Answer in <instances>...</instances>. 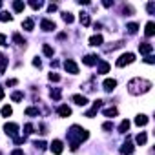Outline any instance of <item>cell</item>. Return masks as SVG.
I'll use <instances>...</instances> for the list:
<instances>
[{
	"mask_svg": "<svg viewBox=\"0 0 155 155\" xmlns=\"http://www.w3.org/2000/svg\"><path fill=\"white\" fill-rule=\"evenodd\" d=\"M88 137H90V131L84 130V128H81V126H77V124L68 130V140H69L71 150H77V148H79V144L82 140H86Z\"/></svg>",
	"mask_w": 155,
	"mask_h": 155,
	"instance_id": "6da1fadb",
	"label": "cell"
},
{
	"mask_svg": "<svg viewBox=\"0 0 155 155\" xmlns=\"http://www.w3.org/2000/svg\"><path fill=\"white\" fill-rule=\"evenodd\" d=\"M150 90H151V82L146 79H139L137 77V79H131L128 82V91L131 95H140V93H146Z\"/></svg>",
	"mask_w": 155,
	"mask_h": 155,
	"instance_id": "7a4b0ae2",
	"label": "cell"
},
{
	"mask_svg": "<svg viewBox=\"0 0 155 155\" xmlns=\"http://www.w3.org/2000/svg\"><path fill=\"white\" fill-rule=\"evenodd\" d=\"M135 60V55L133 53H124V55H120L119 58H117V68H124V66H128V64H131Z\"/></svg>",
	"mask_w": 155,
	"mask_h": 155,
	"instance_id": "3957f363",
	"label": "cell"
},
{
	"mask_svg": "<svg viewBox=\"0 0 155 155\" xmlns=\"http://www.w3.org/2000/svg\"><path fill=\"white\" fill-rule=\"evenodd\" d=\"M64 69H66L68 73H71V75H77V73H79V66H77V62L71 60V58H68V60L64 62Z\"/></svg>",
	"mask_w": 155,
	"mask_h": 155,
	"instance_id": "277c9868",
	"label": "cell"
},
{
	"mask_svg": "<svg viewBox=\"0 0 155 155\" xmlns=\"http://www.w3.org/2000/svg\"><path fill=\"white\" fill-rule=\"evenodd\" d=\"M4 131L9 135V137H17V133H18V124H15V122H6V126H4Z\"/></svg>",
	"mask_w": 155,
	"mask_h": 155,
	"instance_id": "5b68a950",
	"label": "cell"
},
{
	"mask_svg": "<svg viewBox=\"0 0 155 155\" xmlns=\"http://www.w3.org/2000/svg\"><path fill=\"white\" fill-rule=\"evenodd\" d=\"M101 108H102V101H99V99H97V101L93 102V106H91V110H90V111H86V117H88V119H91V117H95V115H97V111H99Z\"/></svg>",
	"mask_w": 155,
	"mask_h": 155,
	"instance_id": "8992f818",
	"label": "cell"
},
{
	"mask_svg": "<svg viewBox=\"0 0 155 155\" xmlns=\"http://www.w3.org/2000/svg\"><path fill=\"white\" fill-rule=\"evenodd\" d=\"M133 150H135V146H133L130 140H126V142L120 146V153H122V155H131V153H133Z\"/></svg>",
	"mask_w": 155,
	"mask_h": 155,
	"instance_id": "52a82bcc",
	"label": "cell"
},
{
	"mask_svg": "<svg viewBox=\"0 0 155 155\" xmlns=\"http://www.w3.org/2000/svg\"><path fill=\"white\" fill-rule=\"evenodd\" d=\"M139 51H140L142 55H150V53L153 51V46H151L150 42H142V44H139Z\"/></svg>",
	"mask_w": 155,
	"mask_h": 155,
	"instance_id": "ba28073f",
	"label": "cell"
},
{
	"mask_svg": "<svg viewBox=\"0 0 155 155\" xmlns=\"http://www.w3.org/2000/svg\"><path fill=\"white\" fill-rule=\"evenodd\" d=\"M51 151H53L55 155H60V153H62V140L55 139V140L51 142Z\"/></svg>",
	"mask_w": 155,
	"mask_h": 155,
	"instance_id": "9c48e42d",
	"label": "cell"
},
{
	"mask_svg": "<svg viewBox=\"0 0 155 155\" xmlns=\"http://www.w3.org/2000/svg\"><path fill=\"white\" fill-rule=\"evenodd\" d=\"M40 28L44 29V31H53L57 26H55V22H51V20H48V18H44L42 22H40Z\"/></svg>",
	"mask_w": 155,
	"mask_h": 155,
	"instance_id": "30bf717a",
	"label": "cell"
},
{
	"mask_svg": "<svg viewBox=\"0 0 155 155\" xmlns=\"http://www.w3.org/2000/svg\"><path fill=\"white\" fill-rule=\"evenodd\" d=\"M82 62H84L86 66H95V64L99 62V57H97V55H86V57L82 58Z\"/></svg>",
	"mask_w": 155,
	"mask_h": 155,
	"instance_id": "8fae6325",
	"label": "cell"
},
{
	"mask_svg": "<svg viewBox=\"0 0 155 155\" xmlns=\"http://www.w3.org/2000/svg\"><path fill=\"white\" fill-rule=\"evenodd\" d=\"M102 86H104V90H106V91H113V90L117 88V81H115V79H106Z\"/></svg>",
	"mask_w": 155,
	"mask_h": 155,
	"instance_id": "7c38bea8",
	"label": "cell"
},
{
	"mask_svg": "<svg viewBox=\"0 0 155 155\" xmlns=\"http://www.w3.org/2000/svg\"><path fill=\"white\" fill-rule=\"evenodd\" d=\"M71 101H73L75 104H79V106H86V104H88V99H86L84 95H73Z\"/></svg>",
	"mask_w": 155,
	"mask_h": 155,
	"instance_id": "4fadbf2b",
	"label": "cell"
},
{
	"mask_svg": "<svg viewBox=\"0 0 155 155\" xmlns=\"http://www.w3.org/2000/svg\"><path fill=\"white\" fill-rule=\"evenodd\" d=\"M108 71H110V64H108L106 60H99V69H97V73L104 75V73H108Z\"/></svg>",
	"mask_w": 155,
	"mask_h": 155,
	"instance_id": "5bb4252c",
	"label": "cell"
},
{
	"mask_svg": "<svg viewBox=\"0 0 155 155\" xmlns=\"http://www.w3.org/2000/svg\"><path fill=\"white\" fill-rule=\"evenodd\" d=\"M144 35H146V37H153V35H155V24H153V22H148V24H146Z\"/></svg>",
	"mask_w": 155,
	"mask_h": 155,
	"instance_id": "9a60e30c",
	"label": "cell"
},
{
	"mask_svg": "<svg viewBox=\"0 0 155 155\" xmlns=\"http://www.w3.org/2000/svg\"><path fill=\"white\" fill-rule=\"evenodd\" d=\"M58 115H60V117H69V115H71V108L66 106V104H62V106L58 108Z\"/></svg>",
	"mask_w": 155,
	"mask_h": 155,
	"instance_id": "2e32d148",
	"label": "cell"
},
{
	"mask_svg": "<svg viewBox=\"0 0 155 155\" xmlns=\"http://www.w3.org/2000/svg\"><path fill=\"white\" fill-rule=\"evenodd\" d=\"M102 42H104L102 35H93V37L90 38V44H91V46H101Z\"/></svg>",
	"mask_w": 155,
	"mask_h": 155,
	"instance_id": "e0dca14e",
	"label": "cell"
},
{
	"mask_svg": "<svg viewBox=\"0 0 155 155\" xmlns=\"http://www.w3.org/2000/svg\"><path fill=\"white\" fill-rule=\"evenodd\" d=\"M146 140H148V137H146V133H144V131H140V133L135 137V142H137L139 146H144V144H146Z\"/></svg>",
	"mask_w": 155,
	"mask_h": 155,
	"instance_id": "ac0fdd59",
	"label": "cell"
},
{
	"mask_svg": "<svg viewBox=\"0 0 155 155\" xmlns=\"http://www.w3.org/2000/svg\"><path fill=\"white\" fill-rule=\"evenodd\" d=\"M6 68H8V57L0 53V73H4Z\"/></svg>",
	"mask_w": 155,
	"mask_h": 155,
	"instance_id": "d6986e66",
	"label": "cell"
},
{
	"mask_svg": "<svg viewBox=\"0 0 155 155\" xmlns=\"http://www.w3.org/2000/svg\"><path fill=\"white\" fill-rule=\"evenodd\" d=\"M135 124H137V126H146V124H148V117H146V115H139V117L135 119Z\"/></svg>",
	"mask_w": 155,
	"mask_h": 155,
	"instance_id": "ffe728a7",
	"label": "cell"
},
{
	"mask_svg": "<svg viewBox=\"0 0 155 155\" xmlns=\"http://www.w3.org/2000/svg\"><path fill=\"white\" fill-rule=\"evenodd\" d=\"M128 130H130V120L126 119V120H122V122L119 124V131H120V133H126Z\"/></svg>",
	"mask_w": 155,
	"mask_h": 155,
	"instance_id": "44dd1931",
	"label": "cell"
},
{
	"mask_svg": "<svg viewBox=\"0 0 155 155\" xmlns=\"http://www.w3.org/2000/svg\"><path fill=\"white\" fill-rule=\"evenodd\" d=\"M62 20H64L66 24H73V20H75V17H73L71 13H68V11H66V13H62Z\"/></svg>",
	"mask_w": 155,
	"mask_h": 155,
	"instance_id": "7402d4cb",
	"label": "cell"
},
{
	"mask_svg": "<svg viewBox=\"0 0 155 155\" xmlns=\"http://www.w3.org/2000/svg\"><path fill=\"white\" fill-rule=\"evenodd\" d=\"M49 95H51V99H53V101H60V97H62V91H60L58 88H55V90H51V93H49Z\"/></svg>",
	"mask_w": 155,
	"mask_h": 155,
	"instance_id": "603a6c76",
	"label": "cell"
},
{
	"mask_svg": "<svg viewBox=\"0 0 155 155\" xmlns=\"http://www.w3.org/2000/svg\"><path fill=\"white\" fill-rule=\"evenodd\" d=\"M117 108H108V110H104V115L106 117H110V119H113V117H117Z\"/></svg>",
	"mask_w": 155,
	"mask_h": 155,
	"instance_id": "cb8c5ba5",
	"label": "cell"
},
{
	"mask_svg": "<svg viewBox=\"0 0 155 155\" xmlns=\"http://www.w3.org/2000/svg\"><path fill=\"white\" fill-rule=\"evenodd\" d=\"M22 28H24L26 31H31V29H33V20H31V18H26V20L22 22Z\"/></svg>",
	"mask_w": 155,
	"mask_h": 155,
	"instance_id": "d4e9b609",
	"label": "cell"
},
{
	"mask_svg": "<svg viewBox=\"0 0 155 155\" xmlns=\"http://www.w3.org/2000/svg\"><path fill=\"white\" fill-rule=\"evenodd\" d=\"M13 9H15L17 13L24 11V2H20V0H17V2H13Z\"/></svg>",
	"mask_w": 155,
	"mask_h": 155,
	"instance_id": "484cf974",
	"label": "cell"
},
{
	"mask_svg": "<svg viewBox=\"0 0 155 155\" xmlns=\"http://www.w3.org/2000/svg\"><path fill=\"white\" fill-rule=\"evenodd\" d=\"M29 6H31L33 9H40V8L44 6V2H42V0H31V2H29Z\"/></svg>",
	"mask_w": 155,
	"mask_h": 155,
	"instance_id": "4316f807",
	"label": "cell"
},
{
	"mask_svg": "<svg viewBox=\"0 0 155 155\" xmlns=\"http://www.w3.org/2000/svg\"><path fill=\"white\" fill-rule=\"evenodd\" d=\"M81 24L82 26H90V15L88 13H81Z\"/></svg>",
	"mask_w": 155,
	"mask_h": 155,
	"instance_id": "83f0119b",
	"label": "cell"
},
{
	"mask_svg": "<svg viewBox=\"0 0 155 155\" xmlns=\"http://www.w3.org/2000/svg\"><path fill=\"white\" fill-rule=\"evenodd\" d=\"M126 29H128V33L135 35V33H137V29H139V26H137L135 22H131V24H128V26H126Z\"/></svg>",
	"mask_w": 155,
	"mask_h": 155,
	"instance_id": "f1b7e54d",
	"label": "cell"
},
{
	"mask_svg": "<svg viewBox=\"0 0 155 155\" xmlns=\"http://www.w3.org/2000/svg\"><path fill=\"white\" fill-rule=\"evenodd\" d=\"M13 40H15L18 46H26V40H24V38H22V35H18V33H15V35H13Z\"/></svg>",
	"mask_w": 155,
	"mask_h": 155,
	"instance_id": "f546056e",
	"label": "cell"
},
{
	"mask_svg": "<svg viewBox=\"0 0 155 155\" xmlns=\"http://www.w3.org/2000/svg\"><path fill=\"white\" fill-rule=\"evenodd\" d=\"M42 51H44V55H46V57H53V48H51L49 44H44Z\"/></svg>",
	"mask_w": 155,
	"mask_h": 155,
	"instance_id": "4dcf8cb0",
	"label": "cell"
},
{
	"mask_svg": "<svg viewBox=\"0 0 155 155\" xmlns=\"http://www.w3.org/2000/svg\"><path fill=\"white\" fill-rule=\"evenodd\" d=\"M26 115L28 117H37L38 115V110L37 108H26Z\"/></svg>",
	"mask_w": 155,
	"mask_h": 155,
	"instance_id": "1f68e13d",
	"label": "cell"
},
{
	"mask_svg": "<svg viewBox=\"0 0 155 155\" xmlns=\"http://www.w3.org/2000/svg\"><path fill=\"white\" fill-rule=\"evenodd\" d=\"M11 113H13V110H11V106H8V104H6V106L2 108V117H9Z\"/></svg>",
	"mask_w": 155,
	"mask_h": 155,
	"instance_id": "d6a6232c",
	"label": "cell"
},
{
	"mask_svg": "<svg viewBox=\"0 0 155 155\" xmlns=\"http://www.w3.org/2000/svg\"><path fill=\"white\" fill-rule=\"evenodd\" d=\"M0 20H2V22H8V20H11V15H9L8 11H2V13H0Z\"/></svg>",
	"mask_w": 155,
	"mask_h": 155,
	"instance_id": "836d02e7",
	"label": "cell"
},
{
	"mask_svg": "<svg viewBox=\"0 0 155 155\" xmlns=\"http://www.w3.org/2000/svg\"><path fill=\"white\" fill-rule=\"evenodd\" d=\"M11 99H13V101H15V102H18V101H22V99H24V95H22V93H20V91H15V93H13V95H11Z\"/></svg>",
	"mask_w": 155,
	"mask_h": 155,
	"instance_id": "e575fe53",
	"label": "cell"
},
{
	"mask_svg": "<svg viewBox=\"0 0 155 155\" xmlns=\"http://www.w3.org/2000/svg\"><path fill=\"white\" fill-rule=\"evenodd\" d=\"M49 81H51V82H58V81H60V75H57V73H49Z\"/></svg>",
	"mask_w": 155,
	"mask_h": 155,
	"instance_id": "d590c367",
	"label": "cell"
},
{
	"mask_svg": "<svg viewBox=\"0 0 155 155\" xmlns=\"http://www.w3.org/2000/svg\"><path fill=\"white\" fill-rule=\"evenodd\" d=\"M146 9H148V13H150V15H153V13H155V4H153V2H148Z\"/></svg>",
	"mask_w": 155,
	"mask_h": 155,
	"instance_id": "8d00e7d4",
	"label": "cell"
},
{
	"mask_svg": "<svg viewBox=\"0 0 155 155\" xmlns=\"http://www.w3.org/2000/svg\"><path fill=\"white\" fill-rule=\"evenodd\" d=\"M102 130L111 131V130H113V122H110V120H108V122H104V124H102Z\"/></svg>",
	"mask_w": 155,
	"mask_h": 155,
	"instance_id": "74e56055",
	"label": "cell"
},
{
	"mask_svg": "<svg viewBox=\"0 0 155 155\" xmlns=\"http://www.w3.org/2000/svg\"><path fill=\"white\" fill-rule=\"evenodd\" d=\"M24 133H26V135L33 133V124H26V126H24Z\"/></svg>",
	"mask_w": 155,
	"mask_h": 155,
	"instance_id": "f35d334b",
	"label": "cell"
},
{
	"mask_svg": "<svg viewBox=\"0 0 155 155\" xmlns=\"http://www.w3.org/2000/svg\"><path fill=\"white\" fill-rule=\"evenodd\" d=\"M17 84H18L17 79H8V81H6V86H17Z\"/></svg>",
	"mask_w": 155,
	"mask_h": 155,
	"instance_id": "ab89813d",
	"label": "cell"
},
{
	"mask_svg": "<svg viewBox=\"0 0 155 155\" xmlns=\"http://www.w3.org/2000/svg\"><path fill=\"white\" fill-rule=\"evenodd\" d=\"M35 146H37L38 150H46V142H44V140H37V142H35Z\"/></svg>",
	"mask_w": 155,
	"mask_h": 155,
	"instance_id": "60d3db41",
	"label": "cell"
},
{
	"mask_svg": "<svg viewBox=\"0 0 155 155\" xmlns=\"http://www.w3.org/2000/svg\"><path fill=\"white\" fill-rule=\"evenodd\" d=\"M144 62H146V64H155V58H153L151 55H146V58H144Z\"/></svg>",
	"mask_w": 155,
	"mask_h": 155,
	"instance_id": "b9f144b4",
	"label": "cell"
},
{
	"mask_svg": "<svg viewBox=\"0 0 155 155\" xmlns=\"http://www.w3.org/2000/svg\"><path fill=\"white\" fill-rule=\"evenodd\" d=\"M0 46H8L6 44V35H2V33H0Z\"/></svg>",
	"mask_w": 155,
	"mask_h": 155,
	"instance_id": "7bdbcfd3",
	"label": "cell"
},
{
	"mask_svg": "<svg viewBox=\"0 0 155 155\" xmlns=\"http://www.w3.org/2000/svg\"><path fill=\"white\" fill-rule=\"evenodd\" d=\"M26 140V137H15V144H22Z\"/></svg>",
	"mask_w": 155,
	"mask_h": 155,
	"instance_id": "ee69618b",
	"label": "cell"
},
{
	"mask_svg": "<svg viewBox=\"0 0 155 155\" xmlns=\"http://www.w3.org/2000/svg\"><path fill=\"white\" fill-rule=\"evenodd\" d=\"M48 11H49V13L57 11V6H55V4H49V6H48Z\"/></svg>",
	"mask_w": 155,
	"mask_h": 155,
	"instance_id": "f6af8a7d",
	"label": "cell"
},
{
	"mask_svg": "<svg viewBox=\"0 0 155 155\" xmlns=\"http://www.w3.org/2000/svg\"><path fill=\"white\" fill-rule=\"evenodd\" d=\"M33 66H37V68H40V66H42V62H40V58H35V60H33Z\"/></svg>",
	"mask_w": 155,
	"mask_h": 155,
	"instance_id": "bcb514c9",
	"label": "cell"
},
{
	"mask_svg": "<svg viewBox=\"0 0 155 155\" xmlns=\"http://www.w3.org/2000/svg\"><path fill=\"white\" fill-rule=\"evenodd\" d=\"M102 4H104V8H110V6H113V2H110V0H104Z\"/></svg>",
	"mask_w": 155,
	"mask_h": 155,
	"instance_id": "7dc6e473",
	"label": "cell"
},
{
	"mask_svg": "<svg viewBox=\"0 0 155 155\" xmlns=\"http://www.w3.org/2000/svg\"><path fill=\"white\" fill-rule=\"evenodd\" d=\"M11 155H24V151H22V150H15Z\"/></svg>",
	"mask_w": 155,
	"mask_h": 155,
	"instance_id": "c3c4849f",
	"label": "cell"
},
{
	"mask_svg": "<svg viewBox=\"0 0 155 155\" xmlns=\"http://www.w3.org/2000/svg\"><path fill=\"white\" fill-rule=\"evenodd\" d=\"M93 28H95V29H97V31H99V29H101V28H102V24H101V22H97V24H93Z\"/></svg>",
	"mask_w": 155,
	"mask_h": 155,
	"instance_id": "681fc988",
	"label": "cell"
},
{
	"mask_svg": "<svg viewBox=\"0 0 155 155\" xmlns=\"http://www.w3.org/2000/svg\"><path fill=\"white\" fill-rule=\"evenodd\" d=\"M4 99V91H2V88H0V101Z\"/></svg>",
	"mask_w": 155,
	"mask_h": 155,
	"instance_id": "f907efd6",
	"label": "cell"
},
{
	"mask_svg": "<svg viewBox=\"0 0 155 155\" xmlns=\"http://www.w3.org/2000/svg\"><path fill=\"white\" fill-rule=\"evenodd\" d=\"M0 6H2V2H0Z\"/></svg>",
	"mask_w": 155,
	"mask_h": 155,
	"instance_id": "816d5d0a",
	"label": "cell"
}]
</instances>
